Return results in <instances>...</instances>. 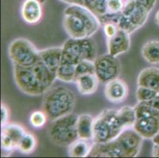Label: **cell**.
Instances as JSON below:
<instances>
[{"label":"cell","mask_w":159,"mask_h":158,"mask_svg":"<svg viewBox=\"0 0 159 158\" xmlns=\"http://www.w3.org/2000/svg\"><path fill=\"white\" fill-rule=\"evenodd\" d=\"M143 139L133 128L126 129L119 136L108 142H93L89 156L135 157L141 150Z\"/></svg>","instance_id":"6da1fadb"},{"label":"cell","mask_w":159,"mask_h":158,"mask_svg":"<svg viewBox=\"0 0 159 158\" xmlns=\"http://www.w3.org/2000/svg\"><path fill=\"white\" fill-rule=\"evenodd\" d=\"M63 28L70 38L91 37L100 27L98 17L82 5L72 4L63 11Z\"/></svg>","instance_id":"7a4b0ae2"},{"label":"cell","mask_w":159,"mask_h":158,"mask_svg":"<svg viewBox=\"0 0 159 158\" xmlns=\"http://www.w3.org/2000/svg\"><path fill=\"white\" fill-rule=\"evenodd\" d=\"M76 103L75 95L71 90L63 86L51 88L44 95L43 111L51 121L71 114Z\"/></svg>","instance_id":"3957f363"},{"label":"cell","mask_w":159,"mask_h":158,"mask_svg":"<svg viewBox=\"0 0 159 158\" xmlns=\"http://www.w3.org/2000/svg\"><path fill=\"white\" fill-rule=\"evenodd\" d=\"M62 62L76 65L83 60L94 62L98 58V47L91 37L69 38L62 46Z\"/></svg>","instance_id":"277c9868"},{"label":"cell","mask_w":159,"mask_h":158,"mask_svg":"<svg viewBox=\"0 0 159 158\" xmlns=\"http://www.w3.org/2000/svg\"><path fill=\"white\" fill-rule=\"evenodd\" d=\"M124 130L126 129L118 117L117 110H104L94 118L93 142H108L119 136Z\"/></svg>","instance_id":"5b68a950"},{"label":"cell","mask_w":159,"mask_h":158,"mask_svg":"<svg viewBox=\"0 0 159 158\" xmlns=\"http://www.w3.org/2000/svg\"><path fill=\"white\" fill-rule=\"evenodd\" d=\"M78 115L73 113L52 120L48 127L49 138L54 144L69 146L79 138L77 132Z\"/></svg>","instance_id":"8992f818"},{"label":"cell","mask_w":159,"mask_h":158,"mask_svg":"<svg viewBox=\"0 0 159 158\" xmlns=\"http://www.w3.org/2000/svg\"><path fill=\"white\" fill-rule=\"evenodd\" d=\"M150 12L135 0H127L121 11L117 25L131 34L147 22Z\"/></svg>","instance_id":"52a82bcc"},{"label":"cell","mask_w":159,"mask_h":158,"mask_svg":"<svg viewBox=\"0 0 159 158\" xmlns=\"http://www.w3.org/2000/svg\"><path fill=\"white\" fill-rule=\"evenodd\" d=\"M8 55L13 64L24 67L33 66L40 60V51L25 38L13 40L8 47Z\"/></svg>","instance_id":"ba28073f"},{"label":"cell","mask_w":159,"mask_h":158,"mask_svg":"<svg viewBox=\"0 0 159 158\" xmlns=\"http://www.w3.org/2000/svg\"><path fill=\"white\" fill-rule=\"evenodd\" d=\"M14 77L17 86L27 95L38 97L48 92L31 66L24 67L14 64Z\"/></svg>","instance_id":"9c48e42d"},{"label":"cell","mask_w":159,"mask_h":158,"mask_svg":"<svg viewBox=\"0 0 159 158\" xmlns=\"http://www.w3.org/2000/svg\"><path fill=\"white\" fill-rule=\"evenodd\" d=\"M93 63L95 74L100 82L106 84L119 77L120 63L117 57H114L108 53L97 58Z\"/></svg>","instance_id":"30bf717a"},{"label":"cell","mask_w":159,"mask_h":158,"mask_svg":"<svg viewBox=\"0 0 159 158\" xmlns=\"http://www.w3.org/2000/svg\"><path fill=\"white\" fill-rule=\"evenodd\" d=\"M108 53L114 57L120 56L128 52L131 47L130 34L119 29L113 37L107 39Z\"/></svg>","instance_id":"8fae6325"},{"label":"cell","mask_w":159,"mask_h":158,"mask_svg":"<svg viewBox=\"0 0 159 158\" xmlns=\"http://www.w3.org/2000/svg\"><path fill=\"white\" fill-rule=\"evenodd\" d=\"M133 129L143 139H152L159 132V116L136 118Z\"/></svg>","instance_id":"7c38bea8"},{"label":"cell","mask_w":159,"mask_h":158,"mask_svg":"<svg viewBox=\"0 0 159 158\" xmlns=\"http://www.w3.org/2000/svg\"><path fill=\"white\" fill-rule=\"evenodd\" d=\"M128 95V85L123 80L116 78L105 84V96L112 103H121L127 99Z\"/></svg>","instance_id":"4fadbf2b"},{"label":"cell","mask_w":159,"mask_h":158,"mask_svg":"<svg viewBox=\"0 0 159 158\" xmlns=\"http://www.w3.org/2000/svg\"><path fill=\"white\" fill-rule=\"evenodd\" d=\"M43 3L40 0H25L21 5V14L27 24L36 25L43 17Z\"/></svg>","instance_id":"5bb4252c"},{"label":"cell","mask_w":159,"mask_h":158,"mask_svg":"<svg viewBox=\"0 0 159 158\" xmlns=\"http://www.w3.org/2000/svg\"><path fill=\"white\" fill-rule=\"evenodd\" d=\"M62 47H53L40 51V61L56 74L58 68L62 62Z\"/></svg>","instance_id":"9a60e30c"},{"label":"cell","mask_w":159,"mask_h":158,"mask_svg":"<svg viewBox=\"0 0 159 158\" xmlns=\"http://www.w3.org/2000/svg\"><path fill=\"white\" fill-rule=\"evenodd\" d=\"M138 86L159 91V68L148 67L141 70L137 78Z\"/></svg>","instance_id":"2e32d148"},{"label":"cell","mask_w":159,"mask_h":158,"mask_svg":"<svg viewBox=\"0 0 159 158\" xmlns=\"http://www.w3.org/2000/svg\"><path fill=\"white\" fill-rule=\"evenodd\" d=\"M94 118L89 114H82L77 119V132L79 138L87 141L93 138Z\"/></svg>","instance_id":"e0dca14e"},{"label":"cell","mask_w":159,"mask_h":158,"mask_svg":"<svg viewBox=\"0 0 159 158\" xmlns=\"http://www.w3.org/2000/svg\"><path fill=\"white\" fill-rule=\"evenodd\" d=\"M75 82L79 93L90 95L96 92L100 82L96 74H85L77 77Z\"/></svg>","instance_id":"ac0fdd59"},{"label":"cell","mask_w":159,"mask_h":158,"mask_svg":"<svg viewBox=\"0 0 159 158\" xmlns=\"http://www.w3.org/2000/svg\"><path fill=\"white\" fill-rule=\"evenodd\" d=\"M141 53L143 59L150 64H159V40H148L142 47Z\"/></svg>","instance_id":"d6986e66"},{"label":"cell","mask_w":159,"mask_h":158,"mask_svg":"<svg viewBox=\"0 0 159 158\" xmlns=\"http://www.w3.org/2000/svg\"><path fill=\"white\" fill-rule=\"evenodd\" d=\"M93 144L84 139L78 138L68 146V154L71 157H86L89 156Z\"/></svg>","instance_id":"ffe728a7"},{"label":"cell","mask_w":159,"mask_h":158,"mask_svg":"<svg viewBox=\"0 0 159 158\" xmlns=\"http://www.w3.org/2000/svg\"><path fill=\"white\" fill-rule=\"evenodd\" d=\"M26 133V130L21 125L14 123H8L5 126L2 127V132L1 134H4L7 135L10 138L13 140L15 145L18 146L19 142L21 141V138Z\"/></svg>","instance_id":"44dd1931"},{"label":"cell","mask_w":159,"mask_h":158,"mask_svg":"<svg viewBox=\"0 0 159 158\" xmlns=\"http://www.w3.org/2000/svg\"><path fill=\"white\" fill-rule=\"evenodd\" d=\"M56 78L63 82H74L76 79L75 65L61 62L56 71Z\"/></svg>","instance_id":"7402d4cb"},{"label":"cell","mask_w":159,"mask_h":158,"mask_svg":"<svg viewBox=\"0 0 159 158\" xmlns=\"http://www.w3.org/2000/svg\"><path fill=\"white\" fill-rule=\"evenodd\" d=\"M117 115L124 128H133L136 120L135 108L133 107L124 106L117 110Z\"/></svg>","instance_id":"603a6c76"},{"label":"cell","mask_w":159,"mask_h":158,"mask_svg":"<svg viewBox=\"0 0 159 158\" xmlns=\"http://www.w3.org/2000/svg\"><path fill=\"white\" fill-rule=\"evenodd\" d=\"M37 146V139L34 134L26 132L21 138L17 150L25 154H30L35 151Z\"/></svg>","instance_id":"cb8c5ba5"},{"label":"cell","mask_w":159,"mask_h":158,"mask_svg":"<svg viewBox=\"0 0 159 158\" xmlns=\"http://www.w3.org/2000/svg\"><path fill=\"white\" fill-rule=\"evenodd\" d=\"M107 0H84L83 5L93 12L98 17H102L108 13Z\"/></svg>","instance_id":"d4e9b609"},{"label":"cell","mask_w":159,"mask_h":158,"mask_svg":"<svg viewBox=\"0 0 159 158\" xmlns=\"http://www.w3.org/2000/svg\"><path fill=\"white\" fill-rule=\"evenodd\" d=\"M134 108L136 114V118L143 116H159V110L149 106L144 103L138 102Z\"/></svg>","instance_id":"484cf974"},{"label":"cell","mask_w":159,"mask_h":158,"mask_svg":"<svg viewBox=\"0 0 159 158\" xmlns=\"http://www.w3.org/2000/svg\"><path fill=\"white\" fill-rule=\"evenodd\" d=\"M76 78L81 75L95 74L94 63L92 61L83 60L75 66Z\"/></svg>","instance_id":"4316f807"},{"label":"cell","mask_w":159,"mask_h":158,"mask_svg":"<svg viewBox=\"0 0 159 158\" xmlns=\"http://www.w3.org/2000/svg\"><path fill=\"white\" fill-rule=\"evenodd\" d=\"M135 95H136L138 102H147L158 95V92L154 89L146 88V87L138 86Z\"/></svg>","instance_id":"83f0119b"},{"label":"cell","mask_w":159,"mask_h":158,"mask_svg":"<svg viewBox=\"0 0 159 158\" xmlns=\"http://www.w3.org/2000/svg\"><path fill=\"white\" fill-rule=\"evenodd\" d=\"M48 120V118L44 111H33L30 117V124L35 128H40L44 127Z\"/></svg>","instance_id":"f1b7e54d"},{"label":"cell","mask_w":159,"mask_h":158,"mask_svg":"<svg viewBox=\"0 0 159 158\" xmlns=\"http://www.w3.org/2000/svg\"><path fill=\"white\" fill-rule=\"evenodd\" d=\"M107 10L110 14H119L124 9V0H107Z\"/></svg>","instance_id":"f546056e"},{"label":"cell","mask_w":159,"mask_h":158,"mask_svg":"<svg viewBox=\"0 0 159 158\" xmlns=\"http://www.w3.org/2000/svg\"><path fill=\"white\" fill-rule=\"evenodd\" d=\"M103 29L107 39H108L113 37L116 33V32L119 29V27L115 23L107 22L103 24Z\"/></svg>","instance_id":"4dcf8cb0"},{"label":"cell","mask_w":159,"mask_h":158,"mask_svg":"<svg viewBox=\"0 0 159 158\" xmlns=\"http://www.w3.org/2000/svg\"><path fill=\"white\" fill-rule=\"evenodd\" d=\"M10 111L5 104H1V127H3L9 123Z\"/></svg>","instance_id":"1f68e13d"},{"label":"cell","mask_w":159,"mask_h":158,"mask_svg":"<svg viewBox=\"0 0 159 158\" xmlns=\"http://www.w3.org/2000/svg\"><path fill=\"white\" fill-rule=\"evenodd\" d=\"M135 1L141 4L142 6H143L150 12L154 10L156 3H157V0H135Z\"/></svg>","instance_id":"d6a6232c"},{"label":"cell","mask_w":159,"mask_h":158,"mask_svg":"<svg viewBox=\"0 0 159 158\" xmlns=\"http://www.w3.org/2000/svg\"><path fill=\"white\" fill-rule=\"evenodd\" d=\"M144 103V104H147L149 106H151L153 108H156V109L159 110V94L157 95L154 98H153L152 100H150V101H147V102H142Z\"/></svg>","instance_id":"836d02e7"},{"label":"cell","mask_w":159,"mask_h":158,"mask_svg":"<svg viewBox=\"0 0 159 158\" xmlns=\"http://www.w3.org/2000/svg\"><path fill=\"white\" fill-rule=\"evenodd\" d=\"M152 156H155V157H159V146H153V151H152Z\"/></svg>","instance_id":"e575fe53"},{"label":"cell","mask_w":159,"mask_h":158,"mask_svg":"<svg viewBox=\"0 0 159 158\" xmlns=\"http://www.w3.org/2000/svg\"><path fill=\"white\" fill-rule=\"evenodd\" d=\"M151 140H152L153 145H155V146H159V132L157 133V134H156V135L154 136Z\"/></svg>","instance_id":"d590c367"},{"label":"cell","mask_w":159,"mask_h":158,"mask_svg":"<svg viewBox=\"0 0 159 158\" xmlns=\"http://www.w3.org/2000/svg\"><path fill=\"white\" fill-rule=\"evenodd\" d=\"M60 1L70 4V5H72V4H78L77 0H60Z\"/></svg>","instance_id":"8d00e7d4"},{"label":"cell","mask_w":159,"mask_h":158,"mask_svg":"<svg viewBox=\"0 0 159 158\" xmlns=\"http://www.w3.org/2000/svg\"><path fill=\"white\" fill-rule=\"evenodd\" d=\"M154 21H155V23L159 26V10L156 12L155 16H154Z\"/></svg>","instance_id":"74e56055"},{"label":"cell","mask_w":159,"mask_h":158,"mask_svg":"<svg viewBox=\"0 0 159 158\" xmlns=\"http://www.w3.org/2000/svg\"><path fill=\"white\" fill-rule=\"evenodd\" d=\"M158 94H159V91H158Z\"/></svg>","instance_id":"f35d334b"}]
</instances>
